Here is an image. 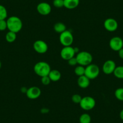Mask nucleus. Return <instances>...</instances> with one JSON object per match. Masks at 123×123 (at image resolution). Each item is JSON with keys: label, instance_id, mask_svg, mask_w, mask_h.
<instances>
[{"label": "nucleus", "instance_id": "6ab92c4d", "mask_svg": "<svg viewBox=\"0 0 123 123\" xmlns=\"http://www.w3.org/2000/svg\"><path fill=\"white\" fill-rule=\"evenodd\" d=\"M113 74L118 79H123V66H118L116 67Z\"/></svg>", "mask_w": 123, "mask_h": 123}, {"label": "nucleus", "instance_id": "cd10ccee", "mask_svg": "<svg viewBox=\"0 0 123 123\" xmlns=\"http://www.w3.org/2000/svg\"><path fill=\"white\" fill-rule=\"evenodd\" d=\"M68 64H69V65L73 66V67L76 66L78 64L77 60L76 57H74L71 58V59H70L69 60H68Z\"/></svg>", "mask_w": 123, "mask_h": 123}, {"label": "nucleus", "instance_id": "a878e982", "mask_svg": "<svg viewBox=\"0 0 123 123\" xmlns=\"http://www.w3.org/2000/svg\"><path fill=\"white\" fill-rule=\"evenodd\" d=\"M51 81L48 75L41 77V83H42V85H45V86H47V85H49L51 83Z\"/></svg>", "mask_w": 123, "mask_h": 123}, {"label": "nucleus", "instance_id": "b1692460", "mask_svg": "<svg viewBox=\"0 0 123 123\" xmlns=\"http://www.w3.org/2000/svg\"><path fill=\"white\" fill-rule=\"evenodd\" d=\"M53 6L56 8H62L64 7V0H53Z\"/></svg>", "mask_w": 123, "mask_h": 123}, {"label": "nucleus", "instance_id": "ddd939ff", "mask_svg": "<svg viewBox=\"0 0 123 123\" xmlns=\"http://www.w3.org/2000/svg\"><path fill=\"white\" fill-rule=\"evenodd\" d=\"M104 27L108 31H115L118 27V22L113 18H107L104 22Z\"/></svg>", "mask_w": 123, "mask_h": 123}, {"label": "nucleus", "instance_id": "9d476101", "mask_svg": "<svg viewBox=\"0 0 123 123\" xmlns=\"http://www.w3.org/2000/svg\"><path fill=\"white\" fill-rule=\"evenodd\" d=\"M36 9H37V12L42 16L48 15L50 13L52 10L50 4L46 2H42V3L38 4Z\"/></svg>", "mask_w": 123, "mask_h": 123}, {"label": "nucleus", "instance_id": "f257e3e1", "mask_svg": "<svg viewBox=\"0 0 123 123\" xmlns=\"http://www.w3.org/2000/svg\"><path fill=\"white\" fill-rule=\"evenodd\" d=\"M7 24V29L10 31L18 33L22 30L23 23L21 19L16 16L9 17L6 20Z\"/></svg>", "mask_w": 123, "mask_h": 123}, {"label": "nucleus", "instance_id": "39448f33", "mask_svg": "<svg viewBox=\"0 0 123 123\" xmlns=\"http://www.w3.org/2000/svg\"><path fill=\"white\" fill-rule=\"evenodd\" d=\"M100 74V68L98 65L93 63L85 67V75L90 80H93L97 77Z\"/></svg>", "mask_w": 123, "mask_h": 123}, {"label": "nucleus", "instance_id": "f8f14e48", "mask_svg": "<svg viewBox=\"0 0 123 123\" xmlns=\"http://www.w3.org/2000/svg\"><path fill=\"white\" fill-rule=\"evenodd\" d=\"M25 94L29 99L35 100L41 96V90L37 86H32L27 89Z\"/></svg>", "mask_w": 123, "mask_h": 123}, {"label": "nucleus", "instance_id": "aec40b11", "mask_svg": "<svg viewBox=\"0 0 123 123\" xmlns=\"http://www.w3.org/2000/svg\"><path fill=\"white\" fill-rule=\"evenodd\" d=\"M91 117L88 113H83L79 118V123H91Z\"/></svg>", "mask_w": 123, "mask_h": 123}, {"label": "nucleus", "instance_id": "20e7f679", "mask_svg": "<svg viewBox=\"0 0 123 123\" xmlns=\"http://www.w3.org/2000/svg\"><path fill=\"white\" fill-rule=\"evenodd\" d=\"M59 41L63 47L71 46L74 42V36L69 30H65L63 33L60 34Z\"/></svg>", "mask_w": 123, "mask_h": 123}, {"label": "nucleus", "instance_id": "4468645a", "mask_svg": "<svg viewBox=\"0 0 123 123\" xmlns=\"http://www.w3.org/2000/svg\"><path fill=\"white\" fill-rule=\"evenodd\" d=\"M90 80H91L88 77H87L85 75L79 77L77 80L78 86L82 89L87 88V87L89 86L90 83H91Z\"/></svg>", "mask_w": 123, "mask_h": 123}, {"label": "nucleus", "instance_id": "dca6fc26", "mask_svg": "<svg viewBox=\"0 0 123 123\" xmlns=\"http://www.w3.org/2000/svg\"><path fill=\"white\" fill-rule=\"evenodd\" d=\"M61 76L62 75L60 72L57 69H51L48 74V77L50 79L51 81H54V82L59 81L61 79Z\"/></svg>", "mask_w": 123, "mask_h": 123}, {"label": "nucleus", "instance_id": "c756f323", "mask_svg": "<svg viewBox=\"0 0 123 123\" xmlns=\"http://www.w3.org/2000/svg\"><path fill=\"white\" fill-rule=\"evenodd\" d=\"M119 117H120L121 119L123 121V109H122L120 113H119Z\"/></svg>", "mask_w": 123, "mask_h": 123}, {"label": "nucleus", "instance_id": "f3484780", "mask_svg": "<svg viewBox=\"0 0 123 123\" xmlns=\"http://www.w3.org/2000/svg\"><path fill=\"white\" fill-rule=\"evenodd\" d=\"M54 30L55 32L57 33H62L65 30H67V27H66L65 24L63 22H57L54 24Z\"/></svg>", "mask_w": 123, "mask_h": 123}, {"label": "nucleus", "instance_id": "c85d7f7f", "mask_svg": "<svg viewBox=\"0 0 123 123\" xmlns=\"http://www.w3.org/2000/svg\"><path fill=\"white\" fill-rule=\"evenodd\" d=\"M118 55L121 59H123V48H121L120 50L118 51Z\"/></svg>", "mask_w": 123, "mask_h": 123}, {"label": "nucleus", "instance_id": "6e6552de", "mask_svg": "<svg viewBox=\"0 0 123 123\" xmlns=\"http://www.w3.org/2000/svg\"><path fill=\"white\" fill-rule=\"evenodd\" d=\"M109 47L112 50L118 51L123 48V40L118 36L113 37L109 41Z\"/></svg>", "mask_w": 123, "mask_h": 123}, {"label": "nucleus", "instance_id": "f03ea898", "mask_svg": "<svg viewBox=\"0 0 123 123\" xmlns=\"http://www.w3.org/2000/svg\"><path fill=\"white\" fill-rule=\"evenodd\" d=\"M51 70L50 66L46 62H39L34 66V71L41 77L48 75Z\"/></svg>", "mask_w": 123, "mask_h": 123}, {"label": "nucleus", "instance_id": "1a4fd4ad", "mask_svg": "<svg viewBox=\"0 0 123 123\" xmlns=\"http://www.w3.org/2000/svg\"><path fill=\"white\" fill-rule=\"evenodd\" d=\"M33 48L36 53L39 54H44L48 51V47L45 41L42 40H37L34 42Z\"/></svg>", "mask_w": 123, "mask_h": 123}, {"label": "nucleus", "instance_id": "a211bd4d", "mask_svg": "<svg viewBox=\"0 0 123 123\" xmlns=\"http://www.w3.org/2000/svg\"><path fill=\"white\" fill-rule=\"evenodd\" d=\"M16 33L13 31H9L6 35V40L9 43H13L15 42L16 39Z\"/></svg>", "mask_w": 123, "mask_h": 123}, {"label": "nucleus", "instance_id": "0eeeda50", "mask_svg": "<svg viewBox=\"0 0 123 123\" xmlns=\"http://www.w3.org/2000/svg\"><path fill=\"white\" fill-rule=\"evenodd\" d=\"M76 54L74 48L71 46L68 47H63V48L61 49L60 51V56L63 60H69L71 58L75 57V54Z\"/></svg>", "mask_w": 123, "mask_h": 123}, {"label": "nucleus", "instance_id": "412c9836", "mask_svg": "<svg viewBox=\"0 0 123 123\" xmlns=\"http://www.w3.org/2000/svg\"><path fill=\"white\" fill-rule=\"evenodd\" d=\"M74 73L79 77L84 75L85 73V67L79 65L74 69Z\"/></svg>", "mask_w": 123, "mask_h": 123}, {"label": "nucleus", "instance_id": "4be33fe9", "mask_svg": "<svg viewBox=\"0 0 123 123\" xmlns=\"http://www.w3.org/2000/svg\"><path fill=\"white\" fill-rule=\"evenodd\" d=\"M115 97L117 100L123 101V87H119L115 90Z\"/></svg>", "mask_w": 123, "mask_h": 123}, {"label": "nucleus", "instance_id": "393cba45", "mask_svg": "<svg viewBox=\"0 0 123 123\" xmlns=\"http://www.w3.org/2000/svg\"><path fill=\"white\" fill-rule=\"evenodd\" d=\"M81 99H82V97H81V95L77 94H74L71 97V100L73 102L76 104H80Z\"/></svg>", "mask_w": 123, "mask_h": 123}, {"label": "nucleus", "instance_id": "7c9ffc66", "mask_svg": "<svg viewBox=\"0 0 123 123\" xmlns=\"http://www.w3.org/2000/svg\"><path fill=\"white\" fill-rule=\"evenodd\" d=\"M1 68V62L0 61V69Z\"/></svg>", "mask_w": 123, "mask_h": 123}, {"label": "nucleus", "instance_id": "7ed1b4c3", "mask_svg": "<svg viewBox=\"0 0 123 123\" xmlns=\"http://www.w3.org/2000/svg\"><path fill=\"white\" fill-rule=\"evenodd\" d=\"M76 59L77 60L78 65L86 67L92 63L93 57L92 54L87 51H80L76 55Z\"/></svg>", "mask_w": 123, "mask_h": 123}, {"label": "nucleus", "instance_id": "2eb2a0df", "mask_svg": "<svg viewBox=\"0 0 123 123\" xmlns=\"http://www.w3.org/2000/svg\"><path fill=\"white\" fill-rule=\"evenodd\" d=\"M80 3V0H64V7L72 10L77 7Z\"/></svg>", "mask_w": 123, "mask_h": 123}, {"label": "nucleus", "instance_id": "423d86ee", "mask_svg": "<svg viewBox=\"0 0 123 123\" xmlns=\"http://www.w3.org/2000/svg\"><path fill=\"white\" fill-rule=\"evenodd\" d=\"M79 105L82 109L88 111L93 109L95 107L96 102H95V99L93 97L86 96L85 97H82V99Z\"/></svg>", "mask_w": 123, "mask_h": 123}, {"label": "nucleus", "instance_id": "9b49d317", "mask_svg": "<svg viewBox=\"0 0 123 123\" xmlns=\"http://www.w3.org/2000/svg\"><path fill=\"white\" fill-rule=\"evenodd\" d=\"M116 63L113 60H107L104 63L102 67V71L105 74H111L113 73L115 69Z\"/></svg>", "mask_w": 123, "mask_h": 123}, {"label": "nucleus", "instance_id": "5701e85b", "mask_svg": "<svg viewBox=\"0 0 123 123\" xmlns=\"http://www.w3.org/2000/svg\"><path fill=\"white\" fill-rule=\"evenodd\" d=\"M7 18V11L4 6L0 4V20H4Z\"/></svg>", "mask_w": 123, "mask_h": 123}, {"label": "nucleus", "instance_id": "bb28decb", "mask_svg": "<svg viewBox=\"0 0 123 123\" xmlns=\"http://www.w3.org/2000/svg\"><path fill=\"white\" fill-rule=\"evenodd\" d=\"M7 28L6 20H0V31H4Z\"/></svg>", "mask_w": 123, "mask_h": 123}]
</instances>
